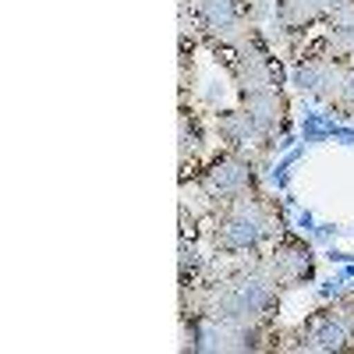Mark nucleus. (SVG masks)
Listing matches in <instances>:
<instances>
[{"label": "nucleus", "mask_w": 354, "mask_h": 354, "mask_svg": "<svg viewBox=\"0 0 354 354\" xmlns=\"http://www.w3.org/2000/svg\"><path fill=\"white\" fill-rule=\"evenodd\" d=\"M241 110H245L248 124L255 128L259 138H270L283 121V100L277 93V85H262V88L241 93Z\"/></svg>", "instance_id": "nucleus-7"}, {"label": "nucleus", "mask_w": 354, "mask_h": 354, "mask_svg": "<svg viewBox=\"0 0 354 354\" xmlns=\"http://www.w3.org/2000/svg\"><path fill=\"white\" fill-rule=\"evenodd\" d=\"M177 128H181V160L188 163V156H195V153L202 149V131L195 128V121H188V110L181 113Z\"/></svg>", "instance_id": "nucleus-10"}, {"label": "nucleus", "mask_w": 354, "mask_h": 354, "mask_svg": "<svg viewBox=\"0 0 354 354\" xmlns=\"http://www.w3.org/2000/svg\"><path fill=\"white\" fill-rule=\"evenodd\" d=\"M277 280L266 270V262L259 259L252 270L234 273L230 280H223L213 294H209V312L213 319L223 322H238V326H255L259 319L270 315V308L277 305Z\"/></svg>", "instance_id": "nucleus-1"}, {"label": "nucleus", "mask_w": 354, "mask_h": 354, "mask_svg": "<svg viewBox=\"0 0 354 354\" xmlns=\"http://www.w3.org/2000/svg\"><path fill=\"white\" fill-rule=\"evenodd\" d=\"M270 230H273L270 209L248 195V198L223 205V213L216 216V227H213V245H216V252H227V255L255 252Z\"/></svg>", "instance_id": "nucleus-2"}, {"label": "nucleus", "mask_w": 354, "mask_h": 354, "mask_svg": "<svg viewBox=\"0 0 354 354\" xmlns=\"http://www.w3.org/2000/svg\"><path fill=\"white\" fill-rule=\"evenodd\" d=\"M262 262H266V270L273 273V280H277L280 287H298L301 280L312 277L315 255H312V248L301 245V241H283V245H277L270 255H266Z\"/></svg>", "instance_id": "nucleus-6"}, {"label": "nucleus", "mask_w": 354, "mask_h": 354, "mask_svg": "<svg viewBox=\"0 0 354 354\" xmlns=\"http://www.w3.org/2000/svg\"><path fill=\"white\" fill-rule=\"evenodd\" d=\"M255 188V167L248 156L241 153H230V156H220L209 170L202 174V192L209 195L213 202L227 205V202H238V198H248Z\"/></svg>", "instance_id": "nucleus-3"}, {"label": "nucleus", "mask_w": 354, "mask_h": 354, "mask_svg": "<svg viewBox=\"0 0 354 354\" xmlns=\"http://www.w3.org/2000/svg\"><path fill=\"white\" fill-rule=\"evenodd\" d=\"M195 18L202 32H209L216 43L234 46L248 36V8L245 0H195Z\"/></svg>", "instance_id": "nucleus-4"}, {"label": "nucleus", "mask_w": 354, "mask_h": 354, "mask_svg": "<svg viewBox=\"0 0 354 354\" xmlns=\"http://www.w3.org/2000/svg\"><path fill=\"white\" fill-rule=\"evenodd\" d=\"M354 344V305H340V308H330L315 319L312 333L305 337L301 347L308 351H344Z\"/></svg>", "instance_id": "nucleus-5"}, {"label": "nucleus", "mask_w": 354, "mask_h": 354, "mask_svg": "<svg viewBox=\"0 0 354 354\" xmlns=\"http://www.w3.org/2000/svg\"><path fill=\"white\" fill-rule=\"evenodd\" d=\"M220 135H223V142L230 145V149H241V145L259 142V135H255V128L248 124L245 110H230V113H223V117H220Z\"/></svg>", "instance_id": "nucleus-9"}, {"label": "nucleus", "mask_w": 354, "mask_h": 354, "mask_svg": "<svg viewBox=\"0 0 354 354\" xmlns=\"http://www.w3.org/2000/svg\"><path fill=\"white\" fill-rule=\"evenodd\" d=\"M312 4H315V8L322 11V15H326V11L333 15V11H340V8L347 4V0H312Z\"/></svg>", "instance_id": "nucleus-12"}, {"label": "nucleus", "mask_w": 354, "mask_h": 354, "mask_svg": "<svg viewBox=\"0 0 354 354\" xmlns=\"http://www.w3.org/2000/svg\"><path fill=\"white\" fill-rule=\"evenodd\" d=\"M333 103H337L340 110L354 113V68H344V75H340V85H337V96H333Z\"/></svg>", "instance_id": "nucleus-11"}, {"label": "nucleus", "mask_w": 354, "mask_h": 354, "mask_svg": "<svg viewBox=\"0 0 354 354\" xmlns=\"http://www.w3.org/2000/svg\"><path fill=\"white\" fill-rule=\"evenodd\" d=\"M234 78H238L241 93H248V88H262V85H273L270 57H266V50L252 36L234 43Z\"/></svg>", "instance_id": "nucleus-8"}]
</instances>
